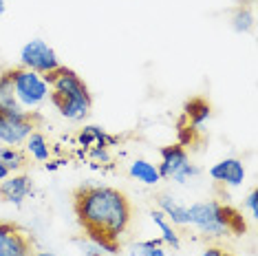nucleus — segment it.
I'll return each mask as SVG.
<instances>
[{
  "instance_id": "nucleus-1",
  "label": "nucleus",
  "mask_w": 258,
  "mask_h": 256,
  "mask_svg": "<svg viewBox=\"0 0 258 256\" xmlns=\"http://www.w3.org/2000/svg\"><path fill=\"white\" fill-rule=\"evenodd\" d=\"M73 212L93 245L119 254V236L133 219V206L124 192L110 185H80L73 190Z\"/></svg>"
},
{
  "instance_id": "nucleus-2",
  "label": "nucleus",
  "mask_w": 258,
  "mask_h": 256,
  "mask_svg": "<svg viewBox=\"0 0 258 256\" xmlns=\"http://www.w3.org/2000/svg\"><path fill=\"white\" fill-rule=\"evenodd\" d=\"M42 78L49 84V100L62 117L71 121H82L89 115L93 106L91 91L73 69L60 64L53 71L44 73Z\"/></svg>"
},
{
  "instance_id": "nucleus-3",
  "label": "nucleus",
  "mask_w": 258,
  "mask_h": 256,
  "mask_svg": "<svg viewBox=\"0 0 258 256\" xmlns=\"http://www.w3.org/2000/svg\"><path fill=\"white\" fill-rule=\"evenodd\" d=\"M187 219H190V225H195L208 238H221L227 234L240 236L247 232V223L236 208L214 199L192 203L187 208Z\"/></svg>"
},
{
  "instance_id": "nucleus-4",
  "label": "nucleus",
  "mask_w": 258,
  "mask_h": 256,
  "mask_svg": "<svg viewBox=\"0 0 258 256\" xmlns=\"http://www.w3.org/2000/svg\"><path fill=\"white\" fill-rule=\"evenodd\" d=\"M159 155H161V164L157 166V170H159L161 179H172L177 183H187L201 174V170L190 161L187 148H183L181 144L161 146Z\"/></svg>"
},
{
  "instance_id": "nucleus-5",
  "label": "nucleus",
  "mask_w": 258,
  "mask_h": 256,
  "mask_svg": "<svg viewBox=\"0 0 258 256\" xmlns=\"http://www.w3.org/2000/svg\"><path fill=\"white\" fill-rule=\"evenodd\" d=\"M11 78H14L16 100L22 106V110L38 108L46 97H49V84L40 73H33L29 69H11Z\"/></svg>"
},
{
  "instance_id": "nucleus-6",
  "label": "nucleus",
  "mask_w": 258,
  "mask_h": 256,
  "mask_svg": "<svg viewBox=\"0 0 258 256\" xmlns=\"http://www.w3.org/2000/svg\"><path fill=\"white\" fill-rule=\"evenodd\" d=\"M38 115L33 110L22 113H0V142L7 146H20L36 131Z\"/></svg>"
},
{
  "instance_id": "nucleus-7",
  "label": "nucleus",
  "mask_w": 258,
  "mask_h": 256,
  "mask_svg": "<svg viewBox=\"0 0 258 256\" xmlns=\"http://www.w3.org/2000/svg\"><path fill=\"white\" fill-rule=\"evenodd\" d=\"M20 67L22 69H29L33 73H49L53 69L60 67V60H57V53L51 49L44 40H29V42L22 46L20 51Z\"/></svg>"
},
{
  "instance_id": "nucleus-8",
  "label": "nucleus",
  "mask_w": 258,
  "mask_h": 256,
  "mask_svg": "<svg viewBox=\"0 0 258 256\" xmlns=\"http://www.w3.org/2000/svg\"><path fill=\"white\" fill-rule=\"evenodd\" d=\"M33 241L18 223L0 221V256H31Z\"/></svg>"
},
{
  "instance_id": "nucleus-9",
  "label": "nucleus",
  "mask_w": 258,
  "mask_h": 256,
  "mask_svg": "<svg viewBox=\"0 0 258 256\" xmlns=\"http://www.w3.org/2000/svg\"><path fill=\"white\" fill-rule=\"evenodd\" d=\"M210 177L214 179L216 183L230 185V188H236L245 181V164L238 159V157H227V159H221L219 164H214L210 168Z\"/></svg>"
},
{
  "instance_id": "nucleus-10",
  "label": "nucleus",
  "mask_w": 258,
  "mask_h": 256,
  "mask_svg": "<svg viewBox=\"0 0 258 256\" xmlns=\"http://www.w3.org/2000/svg\"><path fill=\"white\" fill-rule=\"evenodd\" d=\"M29 195H31V177L27 174H9L0 181V197L7 203L20 206Z\"/></svg>"
},
{
  "instance_id": "nucleus-11",
  "label": "nucleus",
  "mask_w": 258,
  "mask_h": 256,
  "mask_svg": "<svg viewBox=\"0 0 258 256\" xmlns=\"http://www.w3.org/2000/svg\"><path fill=\"white\" fill-rule=\"evenodd\" d=\"M210 115H212V106H210V102L203 100V97H192L183 106V119L195 128H201L205 121L210 119Z\"/></svg>"
},
{
  "instance_id": "nucleus-12",
  "label": "nucleus",
  "mask_w": 258,
  "mask_h": 256,
  "mask_svg": "<svg viewBox=\"0 0 258 256\" xmlns=\"http://www.w3.org/2000/svg\"><path fill=\"white\" fill-rule=\"evenodd\" d=\"M157 206H159V210L166 214L168 221H172L174 225H190V219H187V208L183 203H179L174 197L170 195H159L157 197Z\"/></svg>"
},
{
  "instance_id": "nucleus-13",
  "label": "nucleus",
  "mask_w": 258,
  "mask_h": 256,
  "mask_svg": "<svg viewBox=\"0 0 258 256\" xmlns=\"http://www.w3.org/2000/svg\"><path fill=\"white\" fill-rule=\"evenodd\" d=\"M0 113H22V106L18 104V100H16L11 69L0 73Z\"/></svg>"
},
{
  "instance_id": "nucleus-14",
  "label": "nucleus",
  "mask_w": 258,
  "mask_h": 256,
  "mask_svg": "<svg viewBox=\"0 0 258 256\" xmlns=\"http://www.w3.org/2000/svg\"><path fill=\"white\" fill-rule=\"evenodd\" d=\"M78 142H80V146H84V148H108L117 139L106 135L99 126H84L78 135Z\"/></svg>"
},
{
  "instance_id": "nucleus-15",
  "label": "nucleus",
  "mask_w": 258,
  "mask_h": 256,
  "mask_svg": "<svg viewBox=\"0 0 258 256\" xmlns=\"http://www.w3.org/2000/svg\"><path fill=\"white\" fill-rule=\"evenodd\" d=\"M128 174H131L133 179H137V181L146 183V185H155V183L161 181L157 166L150 164V161H146V159H135L131 164V168H128Z\"/></svg>"
},
{
  "instance_id": "nucleus-16",
  "label": "nucleus",
  "mask_w": 258,
  "mask_h": 256,
  "mask_svg": "<svg viewBox=\"0 0 258 256\" xmlns=\"http://www.w3.org/2000/svg\"><path fill=\"white\" fill-rule=\"evenodd\" d=\"M150 219H152V223L157 225V230L161 232V241L168 243L172 249H179L181 247V238L177 234V230L170 225V221L166 219V214H163L161 210H152L150 212Z\"/></svg>"
},
{
  "instance_id": "nucleus-17",
  "label": "nucleus",
  "mask_w": 258,
  "mask_h": 256,
  "mask_svg": "<svg viewBox=\"0 0 258 256\" xmlns=\"http://www.w3.org/2000/svg\"><path fill=\"white\" fill-rule=\"evenodd\" d=\"M25 144H27V153L36 161H49L51 159V146L40 131H33L31 135L25 139Z\"/></svg>"
},
{
  "instance_id": "nucleus-18",
  "label": "nucleus",
  "mask_w": 258,
  "mask_h": 256,
  "mask_svg": "<svg viewBox=\"0 0 258 256\" xmlns=\"http://www.w3.org/2000/svg\"><path fill=\"white\" fill-rule=\"evenodd\" d=\"M163 241L159 238H152V241H142L131 245V256H166V249L161 247Z\"/></svg>"
},
{
  "instance_id": "nucleus-19",
  "label": "nucleus",
  "mask_w": 258,
  "mask_h": 256,
  "mask_svg": "<svg viewBox=\"0 0 258 256\" xmlns=\"http://www.w3.org/2000/svg\"><path fill=\"white\" fill-rule=\"evenodd\" d=\"M0 164H5L9 168V172H14V170H20L27 164V157L16 146H5L0 148Z\"/></svg>"
},
{
  "instance_id": "nucleus-20",
  "label": "nucleus",
  "mask_w": 258,
  "mask_h": 256,
  "mask_svg": "<svg viewBox=\"0 0 258 256\" xmlns=\"http://www.w3.org/2000/svg\"><path fill=\"white\" fill-rule=\"evenodd\" d=\"M232 27L234 31L238 33H247L251 27H254V16H251V11L247 7H238L236 14L232 16Z\"/></svg>"
},
{
  "instance_id": "nucleus-21",
  "label": "nucleus",
  "mask_w": 258,
  "mask_h": 256,
  "mask_svg": "<svg viewBox=\"0 0 258 256\" xmlns=\"http://www.w3.org/2000/svg\"><path fill=\"white\" fill-rule=\"evenodd\" d=\"M245 206L249 208L251 217H256V214H258V192H256V190H251L249 195L245 197Z\"/></svg>"
},
{
  "instance_id": "nucleus-22",
  "label": "nucleus",
  "mask_w": 258,
  "mask_h": 256,
  "mask_svg": "<svg viewBox=\"0 0 258 256\" xmlns=\"http://www.w3.org/2000/svg\"><path fill=\"white\" fill-rule=\"evenodd\" d=\"M199 256H234V254H230L227 249H223V247H205Z\"/></svg>"
},
{
  "instance_id": "nucleus-23",
  "label": "nucleus",
  "mask_w": 258,
  "mask_h": 256,
  "mask_svg": "<svg viewBox=\"0 0 258 256\" xmlns=\"http://www.w3.org/2000/svg\"><path fill=\"white\" fill-rule=\"evenodd\" d=\"M91 157H95V159H102V161H108L110 157L106 153V148H91Z\"/></svg>"
},
{
  "instance_id": "nucleus-24",
  "label": "nucleus",
  "mask_w": 258,
  "mask_h": 256,
  "mask_svg": "<svg viewBox=\"0 0 258 256\" xmlns=\"http://www.w3.org/2000/svg\"><path fill=\"white\" fill-rule=\"evenodd\" d=\"M9 174H11V172H9V168L5 166V164H0V181H3V179H7Z\"/></svg>"
},
{
  "instance_id": "nucleus-25",
  "label": "nucleus",
  "mask_w": 258,
  "mask_h": 256,
  "mask_svg": "<svg viewBox=\"0 0 258 256\" xmlns=\"http://www.w3.org/2000/svg\"><path fill=\"white\" fill-rule=\"evenodd\" d=\"M31 256H55V254H51V252H36V254H31Z\"/></svg>"
},
{
  "instance_id": "nucleus-26",
  "label": "nucleus",
  "mask_w": 258,
  "mask_h": 256,
  "mask_svg": "<svg viewBox=\"0 0 258 256\" xmlns=\"http://www.w3.org/2000/svg\"><path fill=\"white\" fill-rule=\"evenodd\" d=\"M5 7H7V5H5V0H0V16L5 14Z\"/></svg>"
}]
</instances>
